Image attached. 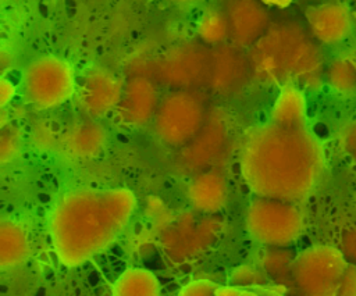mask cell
I'll return each mask as SVG.
<instances>
[{
    "label": "cell",
    "instance_id": "1",
    "mask_svg": "<svg viewBox=\"0 0 356 296\" xmlns=\"http://www.w3.org/2000/svg\"><path fill=\"white\" fill-rule=\"evenodd\" d=\"M241 172L260 197L286 202L305 199L323 171V151L305 126L275 122L250 129L242 140Z\"/></svg>",
    "mask_w": 356,
    "mask_h": 296
},
{
    "label": "cell",
    "instance_id": "2",
    "mask_svg": "<svg viewBox=\"0 0 356 296\" xmlns=\"http://www.w3.org/2000/svg\"><path fill=\"white\" fill-rule=\"evenodd\" d=\"M135 195L125 188L67 192L50 217V233L60 261L75 267L107 249L135 211Z\"/></svg>",
    "mask_w": 356,
    "mask_h": 296
},
{
    "label": "cell",
    "instance_id": "3",
    "mask_svg": "<svg viewBox=\"0 0 356 296\" xmlns=\"http://www.w3.org/2000/svg\"><path fill=\"white\" fill-rule=\"evenodd\" d=\"M21 85L26 101L39 110L56 108L75 93L70 63L53 54L33 58L22 72Z\"/></svg>",
    "mask_w": 356,
    "mask_h": 296
},
{
    "label": "cell",
    "instance_id": "4",
    "mask_svg": "<svg viewBox=\"0 0 356 296\" xmlns=\"http://www.w3.org/2000/svg\"><path fill=\"white\" fill-rule=\"evenodd\" d=\"M246 228L260 243L286 246L302 229V215L292 202L257 197L248 208Z\"/></svg>",
    "mask_w": 356,
    "mask_h": 296
},
{
    "label": "cell",
    "instance_id": "5",
    "mask_svg": "<svg viewBox=\"0 0 356 296\" xmlns=\"http://www.w3.org/2000/svg\"><path fill=\"white\" fill-rule=\"evenodd\" d=\"M348 265L342 254L328 246H316L299 254L292 264L296 285L309 295H328L339 290Z\"/></svg>",
    "mask_w": 356,
    "mask_h": 296
},
{
    "label": "cell",
    "instance_id": "6",
    "mask_svg": "<svg viewBox=\"0 0 356 296\" xmlns=\"http://www.w3.org/2000/svg\"><path fill=\"white\" fill-rule=\"evenodd\" d=\"M200 103L186 92L168 94L159 104L154 124L159 136L170 145H185L202 129Z\"/></svg>",
    "mask_w": 356,
    "mask_h": 296
},
{
    "label": "cell",
    "instance_id": "7",
    "mask_svg": "<svg viewBox=\"0 0 356 296\" xmlns=\"http://www.w3.org/2000/svg\"><path fill=\"white\" fill-rule=\"evenodd\" d=\"M124 92L121 81L107 68H93L78 88V101L90 118H100L115 110Z\"/></svg>",
    "mask_w": 356,
    "mask_h": 296
},
{
    "label": "cell",
    "instance_id": "8",
    "mask_svg": "<svg viewBox=\"0 0 356 296\" xmlns=\"http://www.w3.org/2000/svg\"><path fill=\"white\" fill-rule=\"evenodd\" d=\"M157 107L154 85L146 78L135 76L124 85V92L115 110L124 124L142 125L154 117Z\"/></svg>",
    "mask_w": 356,
    "mask_h": 296
},
{
    "label": "cell",
    "instance_id": "9",
    "mask_svg": "<svg viewBox=\"0 0 356 296\" xmlns=\"http://www.w3.org/2000/svg\"><path fill=\"white\" fill-rule=\"evenodd\" d=\"M188 200L192 207L203 213L218 211L227 199V185L216 171L197 174L188 185Z\"/></svg>",
    "mask_w": 356,
    "mask_h": 296
},
{
    "label": "cell",
    "instance_id": "10",
    "mask_svg": "<svg viewBox=\"0 0 356 296\" xmlns=\"http://www.w3.org/2000/svg\"><path fill=\"white\" fill-rule=\"evenodd\" d=\"M104 142L106 132L95 118L71 125L63 138L64 149L78 158H89L99 154Z\"/></svg>",
    "mask_w": 356,
    "mask_h": 296
},
{
    "label": "cell",
    "instance_id": "11",
    "mask_svg": "<svg viewBox=\"0 0 356 296\" xmlns=\"http://www.w3.org/2000/svg\"><path fill=\"white\" fill-rule=\"evenodd\" d=\"M29 253V242L24 228L11 220L0 224V265L3 270L14 268L25 261Z\"/></svg>",
    "mask_w": 356,
    "mask_h": 296
},
{
    "label": "cell",
    "instance_id": "12",
    "mask_svg": "<svg viewBox=\"0 0 356 296\" xmlns=\"http://www.w3.org/2000/svg\"><path fill=\"white\" fill-rule=\"evenodd\" d=\"M314 35L323 42H335L346 31L348 18L339 6H320L307 13Z\"/></svg>",
    "mask_w": 356,
    "mask_h": 296
},
{
    "label": "cell",
    "instance_id": "13",
    "mask_svg": "<svg viewBox=\"0 0 356 296\" xmlns=\"http://www.w3.org/2000/svg\"><path fill=\"white\" fill-rule=\"evenodd\" d=\"M271 121L285 126H303L305 99L298 88L286 85L281 89L273 107Z\"/></svg>",
    "mask_w": 356,
    "mask_h": 296
},
{
    "label": "cell",
    "instance_id": "14",
    "mask_svg": "<svg viewBox=\"0 0 356 296\" xmlns=\"http://www.w3.org/2000/svg\"><path fill=\"white\" fill-rule=\"evenodd\" d=\"M160 292V283L153 272L143 268H129L118 277L113 286V293L117 296L143 295L153 296Z\"/></svg>",
    "mask_w": 356,
    "mask_h": 296
},
{
    "label": "cell",
    "instance_id": "15",
    "mask_svg": "<svg viewBox=\"0 0 356 296\" xmlns=\"http://www.w3.org/2000/svg\"><path fill=\"white\" fill-rule=\"evenodd\" d=\"M222 128L217 125L209 124L206 126V131L200 132L192 139V149L191 151V160L200 164L203 161H207L211 158L214 153H217L220 145L224 142L222 136Z\"/></svg>",
    "mask_w": 356,
    "mask_h": 296
},
{
    "label": "cell",
    "instance_id": "16",
    "mask_svg": "<svg viewBox=\"0 0 356 296\" xmlns=\"http://www.w3.org/2000/svg\"><path fill=\"white\" fill-rule=\"evenodd\" d=\"M227 31H228V25L224 15L216 10L206 13L199 25L200 36L204 40L211 43H217L221 39H224L227 35Z\"/></svg>",
    "mask_w": 356,
    "mask_h": 296
},
{
    "label": "cell",
    "instance_id": "17",
    "mask_svg": "<svg viewBox=\"0 0 356 296\" xmlns=\"http://www.w3.org/2000/svg\"><path fill=\"white\" fill-rule=\"evenodd\" d=\"M19 150V135L14 128H3L0 136V160L6 164Z\"/></svg>",
    "mask_w": 356,
    "mask_h": 296
},
{
    "label": "cell",
    "instance_id": "18",
    "mask_svg": "<svg viewBox=\"0 0 356 296\" xmlns=\"http://www.w3.org/2000/svg\"><path fill=\"white\" fill-rule=\"evenodd\" d=\"M295 260V258H293ZM293 260L288 258L284 253H281L280 250H271V253H268L264 260H263V265L264 270L270 274V275H278L285 272L286 270L292 271V264Z\"/></svg>",
    "mask_w": 356,
    "mask_h": 296
},
{
    "label": "cell",
    "instance_id": "19",
    "mask_svg": "<svg viewBox=\"0 0 356 296\" xmlns=\"http://www.w3.org/2000/svg\"><path fill=\"white\" fill-rule=\"evenodd\" d=\"M218 285L207 279H196L192 281L179 290V295L185 296H206V295H217Z\"/></svg>",
    "mask_w": 356,
    "mask_h": 296
},
{
    "label": "cell",
    "instance_id": "20",
    "mask_svg": "<svg viewBox=\"0 0 356 296\" xmlns=\"http://www.w3.org/2000/svg\"><path fill=\"white\" fill-rule=\"evenodd\" d=\"M338 293H346V295L356 293V268L353 267L346 268Z\"/></svg>",
    "mask_w": 356,
    "mask_h": 296
},
{
    "label": "cell",
    "instance_id": "21",
    "mask_svg": "<svg viewBox=\"0 0 356 296\" xmlns=\"http://www.w3.org/2000/svg\"><path fill=\"white\" fill-rule=\"evenodd\" d=\"M14 92H15L14 83L11 81H8L7 78H3L0 82V101H1L3 107L13 99Z\"/></svg>",
    "mask_w": 356,
    "mask_h": 296
},
{
    "label": "cell",
    "instance_id": "22",
    "mask_svg": "<svg viewBox=\"0 0 356 296\" xmlns=\"http://www.w3.org/2000/svg\"><path fill=\"white\" fill-rule=\"evenodd\" d=\"M168 1H171V3H174V4H177V6H185V7H188V6L199 4V3H202L203 0H168Z\"/></svg>",
    "mask_w": 356,
    "mask_h": 296
}]
</instances>
